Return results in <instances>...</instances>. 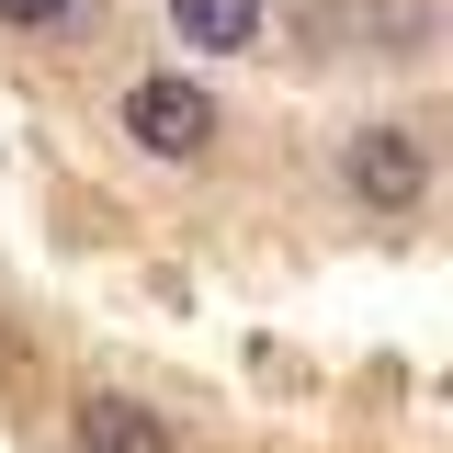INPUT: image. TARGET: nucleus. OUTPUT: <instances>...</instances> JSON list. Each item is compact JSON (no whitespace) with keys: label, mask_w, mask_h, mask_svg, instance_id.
I'll list each match as a JSON object with an SVG mask.
<instances>
[{"label":"nucleus","mask_w":453,"mask_h":453,"mask_svg":"<svg viewBox=\"0 0 453 453\" xmlns=\"http://www.w3.org/2000/svg\"><path fill=\"white\" fill-rule=\"evenodd\" d=\"M306 35L351 46V57H431L442 46V0H318Z\"/></svg>","instance_id":"f257e3e1"},{"label":"nucleus","mask_w":453,"mask_h":453,"mask_svg":"<svg viewBox=\"0 0 453 453\" xmlns=\"http://www.w3.org/2000/svg\"><path fill=\"white\" fill-rule=\"evenodd\" d=\"M125 136H136L148 159H204V148H216V91L181 80V68H159V80L125 91Z\"/></svg>","instance_id":"f03ea898"},{"label":"nucleus","mask_w":453,"mask_h":453,"mask_svg":"<svg viewBox=\"0 0 453 453\" xmlns=\"http://www.w3.org/2000/svg\"><path fill=\"white\" fill-rule=\"evenodd\" d=\"M340 181H351L374 216H408V204L431 193V148H419V125H351V148H340Z\"/></svg>","instance_id":"7ed1b4c3"},{"label":"nucleus","mask_w":453,"mask_h":453,"mask_svg":"<svg viewBox=\"0 0 453 453\" xmlns=\"http://www.w3.org/2000/svg\"><path fill=\"white\" fill-rule=\"evenodd\" d=\"M80 453H181V419L148 408V396H80Z\"/></svg>","instance_id":"20e7f679"},{"label":"nucleus","mask_w":453,"mask_h":453,"mask_svg":"<svg viewBox=\"0 0 453 453\" xmlns=\"http://www.w3.org/2000/svg\"><path fill=\"white\" fill-rule=\"evenodd\" d=\"M261 0H170V35L181 46H204V57H238V46H261Z\"/></svg>","instance_id":"39448f33"},{"label":"nucleus","mask_w":453,"mask_h":453,"mask_svg":"<svg viewBox=\"0 0 453 453\" xmlns=\"http://www.w3.org/2000/svg\"><path fill=\"white\" fill-rule=\"evenodd\" d=\"M80 0H0V23H68Z\"/></svg>","instance_id":"423d86ee"}]
</instances>
